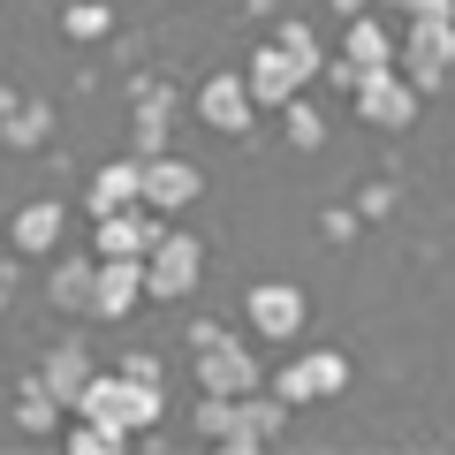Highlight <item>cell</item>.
Returning a JSON list of instances; mask_svg holds the SVG:
<instances>
[{
  "instance_id": "obj_13",
  "label": "cell",
  "mask_w": 455,
  "mask_h": 455,
  "mask_svg": "<svg viewBox=\"0 0 455 455\" xmlns=\"http://www.w3.org/2000/svg\"><path fill=\"white\" fill-rule=\"evenodd\" d=\"M243 319H251V334H274V341L304 334V289H289V281H259V289L243 296Z\"/></svg>"
},
{
  "instance_id": "obj_19",
  "label": "cell",
  "mask_w": 455,
  "mask_h": 455,
  "mask_svg": "<svg viewBox=\"0 0 455 455\" xmlns=\"http://www.w3.org/2000/svg\"><path fill=\"white\" fill-rule=\"evenodd\" d=\"M38 379H46V387L61 395V403H76V395H84V379H92V357H84V341H76V334H61V341L46 349V364H38Z\"/></svg>"
},
{
  "instance_id": "obj_9",
  "label": "cell",
  "mask_w": 455,
  "mask_h": 455,
  "mask_svg": "<svg viewBox=\"0 0 455 455\" xmlns=\"http://www.w3.org/2000/svg\"><path fill=\"white\" fill-rule=\"evenodd\" d=\"M243 84H251V99H259V107H274V114H281V107H289V99L311 84V68L296 61L289 46H274V38H266V46L243 61Z\"/></svg>"
},
{
  "instance_id": "obj_35",
  "label": "cell",
  "mask_w": 455,
  "mask_h": 455,
  "mask_svg": "<svg viewBox=\"0 0 455 455\" xmlns=\"http://www.w3.org/2000/svg\"><path fill=\"white\" fill-rule=\"evenodd\" d=\"M448 175H455V152H448Z\"/></svg>"
},
{
  "instance_id": "obj_29",
  "label": "cell",
  "mask_w": 455,
  "mask_h": 455,
  "mask_svg": "<svg viewBox=\"0 0 455 455\" xmlns=\"http://www.w3.org/2000/svg\"><path fill=\"white\" fill-rule=\"evenodd\" d=\"M403 23H455V0H410Z\"/></svg>"
},
{
  "instance_id": "obj_23",
  "label": "cell",
  "mask_w": 455,
  "mask_h": 455,
  "mask_svg": "<svg viewBox=\"0 0 455 455\" xmlns=\"http://www.w3.org/2000/svg\"><path fill=\"white\" fill-rule=\"evenodd\" d=\"M61 410H68V403H61L38 372L23 379V395H16V425H23V433H53V425H61Z\"/></svg>"
},
{
  "instance_id": "obj_10",
  "label": "cell",
  "mask_w": 455,
  "mask_h": 455,
  "mask_svg": "<svg viewBox=\"0 0 455 455\" xmlns=\"http://www.w3.org/2000/svg\"><path fill=\"white\" fill-rule=\"evenodd\" d=\"M281 425H289V403H281V395H259V387H251V395H235V410H228L220 448H228V455H251V448H266Z\"/></svg>"
},
{
  "instance_id": "obj_22",
  "label": "cell",
  "mask_w": 455,
  "mask_h": 455,
  "mask_svg": "<svg viewBox=\"0 0 455 455\" xmlns=\"http://www.w3.org/2000/svg\"><path fill=\"white\" fill-rule=\"evenodd\" d=\"M281 137H289L296 152H311V145H326V107L311 92H296L289 107H281Z\"/></svg>"
},
{
  "instance_id": "obj_25",
  "label": "cell",
  "mask_w": 455,
  "mask_h": 455,
  "mask_svg": "<svg viewBox=\"0 0 455 455\" xmlns=\"http://www.w3.org/2000/svg\"><path fill=\"white\" fill-rule=\"evenodd\" d=\"M61 31L76 38V46H92V38L114 31V8H107V0H68V8H61Z\"/></svg>"
},
{
  "instance_id": "obj_20",
  "label": "cell",
  "mask_w": 455,
  "mask_h": 455,
  "mask_svg": "<svg viewBox=\"0 0 455 455\" xmlns=\"http://www.w3.org/2000/svg\"><path fill=\"white\" fill-rule=\"evenodd\" d=\"M46 137H53V107H46V99H31V92H23L16 107L0 114V145H16V152H38Z\"/></svg>"
},
{
  "instance_id": "obj_33",
  "label": "cell",
  "mask_w": 455,
  "mask_h": 455,
  "mask_svg": "<svg viewBox=\"0 0 455 455\" xmlns=\"http://www.w3.org/2000/svg\"><path fill=\"white\" fill-rule=\"evenodd\" d=\"M16 99H23V92H16V84H0V114H8V107H16Z\"/></svg>"
},
{
  "instance_id": "obj_12",
  "label": "cell",
  "mask_w": 455,
  "mask_h": 455,
  "mask_svg": "<svg viewBox=\"0 0 455 455\" xmlns=\"http://www.w3.org/2000/svg\"><path fill=\"white\" fill-rule=\"evenodd\" d=\"M122 205H145V160L137 152H122V160L92 167V182H84V212H122Z\"/></svg>"
},
{
  "instance_id": "obj_11",
  "label": "cell",
  "mask_w": 455,
  "mask_h": 455,
  "mask_svg": "<svg viewBox=\"0 0 455 455\" xmlns=\"http://www.w3.org/2000/svg\"><path fill=\"white\" fill-rule=\"evenodd\" d=\"M130 152L137 160H152V152H167V114H175V92H167L160 76H137L130 84Z\"/></svg>"
},
{
  "instance_id": "obj_28",
  "label": "cell",
  "mask_w": 455,
  "mask_h": 455,
  "mask_svg": "<svg viewBox=\"0 0 455 455\" xmlns=\"http://www.w3.org/2000/svg\"><path fill=\"white\" fill-rule=\"evenodd\" d=\"M387 205H395V182H387V175H372V182L357 190V212H364V220H379Z\"/></svg>"
},
{
  "instance_id": "obj_26",
  "label": "cell",
  "mask_w": 455,
  "mask_h": 455,
  "mask_svg": "<svg viewBox=\"0 0 455 455\" xmlns=\"http://www.w3.org/2000/svg\"><path fill=\"white\" fill-rule=\"evenodd\" d=\"M319 76H326V84H334V92H341V99H357V84H364V68H357V61H349V53H326V68H319Z\"/></svg>"
},
{
  "instance_id": "obj_5",
  "label": "cell",
  "mask_w": 455,
  "mask_h": 455,
  "mask_svg": "<svg viewBox=\"0 0 455 455\" xmlns=\"http://www.w3.org/2000/svg\"><path fill=\"white\" fill-rule=\"evenodd\" d=\"M349 387V357L341 349H304V357H289L274 372V395L289 410H304V403H326V395H341Z\"/></svg>"
},
{
  "instance_id": "obj_8",
  "label": "cell",
  "mask_w": 455,
  "mask_h": 455,
  "mask_svg": "<svg viewBox=\"0 0 455 455\" xmlns=\"http://www.w3.org/2000/svg\"><path fill=\"white\" fill-rule=\"evenodd\" d=\"M190 364H197V387L205 395H251L259 387V357L235 334H212L205 349H190Z\"/></svg>"
},
{
  "instance_id": "obj_34",
  "label": "cell",
  "mask_w": 455,
  "mask_h": 455,
  "mask_svg": "<svg viewBox=\"0 0 455 455\" xmlns=\"http://www.w3.org/2000/svg\"><path fill=\"white\" fill-rule=\"evenodd\" d=\"M387 8H410V0H387Z\"/></svg>"
},
{
  "instance_id": "obj_1",
  "label": "cell",
  "mask_w": 455,
  "mask_h": 455,
  "mask_svg": "<svg viewBox=\"0 0 455 455\" xmlns=\"http://www.w3.org/2000/svg\"><path fill=\"white\" fill-rule=\"evenodd\" d=\"M68 410H92V418L122 425V433H152L160 425V387L152 379H130V372H92Z\"/></svg>"
},
{
  "instance_id": "obj_24",
  "label": "cell",
  "mask_w": 455,
  "mask_h": 455,
  "mask_svg": "<svg viewBox=\"0 0 455 455\" xmlns=\"http://www.w3.org/2000/svg\"><path fill=\"white\" fill-rule=\"evenodd\" d=\"M274 46H289V53H296V61H304V68H311V76H319V68H326V38H319V31H311V23H304V16H281V23H274Z\"/></svg>"
},
{
  "instance_id": "obj_27",
  "label": "cell",
  "mask_w": 455,
  "mask_h": 455,
  "mask_svg": "<svg viewBox=\"0 0 455 455\" xmlns=\"http://www.w3.org/2000/svg\"><path fill=\"white\" fill-rule=\"evenodd\" d=\"M357 220H364L357 205H326L319 212V235H326V243H341V235H357Z\"/></svg>"
},
{
  "instance_id": "obj_18",
  "label": "cell",
  "mask_w": 455,
  "mask_h": 455,
  "mask_svg": "<svg viewBox=\"0 0 455 455\" xmlns=\"http://www.w3.org/2000/svg\"><path fill=\"white\" fill-rule=\"evenodd\" d=\"M92 281H99V251H84V259H53L46 296L61 311H76V319H92Z\"/></svg>"
},
{
  "instance_id": "obj_32",
  "label": "cell",
  "mask_w": 455,
  "mask_h": 455,
  "mask_svg": "<svg viewBox=\"0 0 455 455\" xmlns=\"http://www.w3.org/2000/svg\"><path fill=\"white\" fill-rule=\"evenodd\" d=\"M364 8H372V0H334V16L349 23V16H364Z\"/></svg>"
},
{
  "instance_id": "obj_3",
  "label": "cell",
  "mask_w": 455,
  "mask_h": 455,
  "mask_svg": "<svg viewBox=\"0 0 455 455\" xmlns=\"http://www.w3.org/2000/svg\"><path fill=\"white\" fill-rule=\"evenodd\" d=\"M395 68H403L418 92H440V84L455 76V23H403Z\"/></svg>"
},
{
  "instance_id": "obj_31",
  "label": "cell",
  "mask_w": 455,
  "mask_h": 455,
  "mask_svg": "<svg viewBox=\"0 0 455 455\" xmlns=\"http://www.w3.org/2000/svg\"><path fill=\"white\" fill-rule=\"evenodd\" d=\"M212 334H228V326H220V319H190V326H182V341H190V349H205Z\"/></svg>"
},
{
  "instance_id": "obj_14",
  "label": "cell",
  "mask_w": 455,
  "mask_h": 455,
  "mask_svg": "<svg viewBox=\"0 0 455 455\" xmlns=\"http://www.w3.org/2000/svg\"><path fill=\"white\" fill-rule=\"evenodd\" d=\"M137 304H145V259H99L92 319H130Z\"/></svg>"
},
{
  "instance_id": "obj_2",
  "label": "cell",
  "mask_w": 455,
  "mask_h": 455,
  "mask_svg": "<svg viewBox=\"0 0 455 455\" xmlns=\"http://www.w3.org/2000/svg\"><path fill=\"white\" fill-rule=\"evenodd\" d=\"M197 281H205V243L182 235V228H167L160 243L145 251V296L152 304H175V296H190Z\"/></svg>"
},
{
  "instance_id": "obj_6",
  "label": "cell",
  "mask_w": 455,
  "mask_h": 455,
  "mask_svg": "<svg viewBox=\"0 0 455 455\" xmlns=\"http://www.w3.org/2000/svg\"><path fill=\"white\" fill-rule=\"evenodd\" d=\"M197 122H205V130H220V137H243L251 122H259V99H251V84H243V68H235V76H228V68H212L205 84H197Z\"/></svg>"
},
{
  "instance_id": "obj_17",
  "label": "cell",
  "mask_w": 455,
  "mask_h": 455,
  "mask_svg": "<svg viewBox=\"0 0 455 455\" xmlns=\"http://www.w3.org/2000/svg\"><path fill=\"white\" fill-rule=\"evenodd\" d=\"M395 46H403V31H387V23H379L372 8L341 23V53H349L357 68H387V61H395Z\"/></svg>"
},
{
  "instance_id": "obj_15",
  "label": "cell",
  "mask_w": 455,
  "mask_h": 455,
  "mask_svg": "<svg viewBox=\"0 0 455 455\" xmlns=\"http://www.w3.org/2000/svg\"><path fill=\"white\" fill-rule=\"evenodd\" d=\"M197 190H205V175H197L190 160H175V152H152V160H145V205H152V212L197 205Z\"/></svg>"
},
{
  "instance_id": "obj_7",
  "label": "cell",
  "mask_w": 455,
  "mask_h": 455,
  "mask_svg": "<svg viewBox=\"0 0 455 455\" xmlns=\"http://www.w3.org/2000/svg\"><path fill=\"white\" fill-rule=\"evenodd\" d=\"M160 235H167V220L152 205H122V212H99L92 220V251L99 259H145Z\"/></svg>"
},
{
  "instance_id": "obj_4",
  "label": "cell",
  "mask_w": 455,
  "mask_h": 455,
  "mask_svg": "<svg viewBox=\"0 0 455 455\" xmlns=\"http://www.w3.org/2000/svg\"><path fill=\"white\" fill-rule=\"evenodd\" d=\"M349 107H357L372 130H410V122H418V107H425V92L387 61V68H364V84H357V99H349Z\"/></svg>"
},
{
  "instance_id": "obj_30",
  "label": "cell",
  "mask_w": 455,
  "mask_h": 455,
  "mask_svg": "<svg viewBox=\"0 0 455 455\" xmlns=\"http://www.w3.org/2000/svg\"><path fill=\"white\" fill-rule=\"evenodd\" d=\"M122 372H130V379H152V387H160V357H152V349H130V357H122Z\"/></svg>"
},
{
  "instance_id": "obj_16",
  "label": "cell",
  "mask_w": 455,
  "mask_h": 455,
  "mask_svg": "<svg viewBox=\"0 0 455 455\" xmlns=\"http://www.w3.org/2000/svg\"><path fill=\"white\" fill-rule=\"evenodd\" d=\"M61 220H68V205H53V197L16 205V220H8V251H23V259H46V251L61 243Z\"/></svg>"
},
{
  "instance_id": "obj_21",
  "label": "cell",
  "mask_w": 455,
  "mask_h": 455,
  "mask_svg": "<svg viewBox=\"0 0 455 455\" xmlns=\"http://www.w3.org/2000/svg\"><path fill=\"white\" fill-rule=\"evenodd\" d=\"M61 440H68V455H114L130 433H122V425H107V418H92V410H68Z\"/></svg>"
}]
</instances>
